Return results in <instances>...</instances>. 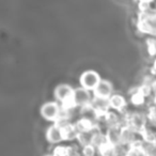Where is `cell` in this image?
Returning a JSON list of instances; mask_svg holds the SVG:
<instances>
[{"label":"cell","instance_id":"6da1fadb","mask_svg":"<svg viewBox=\"0 0 156 156\" xmlns=\"http://www.w3.org/2000/svg\"><path fill=\"white\" fill-rule=\"evenodd\" d=\"M74 91H75V89L67 83H60L55 88V98H56L57 102L61 103V108L62 109L71 110V109L75 108Z\"/></svg>","mask_w":156,"mask_h":156},{"label":"cell","instance_id":"7a4b0ae2","mask_svg":"<svg viewBox=\"0 0 156 156\" xmlns=\"http://www.w3.org/2000/svg\"><path fill=\"white\" fill-rule=\"evenodd\" d=\"M101 80H102V78H101L100 74L94 69H87L79 77L80 87L92 92L95 90V88L98 87Z\"/></svg>","mask_w":156,"mask_h":156},{"label":"cell","instance_id":"3957f363","mask_svg":"<svg viewBox=\"0 0 156 156\" xmlns=\"http://www.w3.org/2000/svg\"><path fill=\"white\" fill-rule=\"evenodd\" d=\"M61 105L57 102H46L41 107V115L46 121L56 123L61 115Z\"/></svg>","mask_w":156,"mask_h":156},{"label":"cell","instance_id":"277c9868","mask_svg":"<svg viewBox=\"0 0 156 156\" xmlns=\"http://www.w3.org/2000/svg\"><path fill=\"white\" fill-rule=\"evenodd\" d=\"M93 98V94H91V91L83 89L79 87L76 88L74 91V104L75 107H80V108H86L90 106Z\"/></svg>","mask_w":156,"mask_h":156},{"label":"cell","instance_id":"5b68a950","mask_svg":"<svg viewBox=\"0 0 156 156\" xmlns=\"http://www.w3.org/2000/svg\"><path fill=\"white\" fill-rule=\"evenodd\" d=\"M113 94V86L112 83H110L107 79H102L95 90L93 91V98H101V100L108 101Z\"/></svg>","mask_w":156,"mask_h":156},{"label":"cell","instance_id":"8992f818","mask_svg":"<svg viewBox=\"0 0 156 156\" xmlns=\"http://www.w3.org/2000/svg\"><path fill=\"white\" fill-rule=\"evenodd\" d=\"M74 124H75L78 134H87V133H92L96 129H100L96 121H94L93 119L88 117L80 118Z\"/></svg>","mask_w":156,"mask_h":156},{"label":"cell","instance_id":"52a82bcc","mask_svg":"<svg viewBox=\"0 0 156 156\" xmlns=\"http://www.w3.org/2000/svg\"><path fill=\"white\" fill-rule=\"evenodd\" d=\"M108 103H109V107H110V110L117 111V112L121 113V115L126 112L127 102H126V98L122 94L113 93L111 95V98L108 100Z\"/></svg>","mask_w":156,"mask_h":156},{"label":"cell","instance_id":"ba28073f","mask_svg":"<svg viewBox=\"0 0 156 156\" xmlns=\"http://www.w3.org/2000/svg\"><path fill=\"white\" fill-rule=\"evenodd\" d=\"M46 139L49 143L51 144H57L60 143L61 141H63V136H62V130L59 125H57L56 123H52L49 127L46 130Z\"/></svg>","mask_w":156,"mask_h":156},{"label":"cell","instance_id":"9c48e42d","mask_svg":"<svg viewBox=\"0 0 156 156\" xmlns=\"http://www.w3.org/2000/svg\"><path fill=\"white\" fill-rule=\"evenodd\" d=\"M122 127V126H121ZM121 127H108L105 133L106 142L112 147L121 145Z\"/></svg>","mask_w":156,"mask_h":156},{"label":"cell","instance_id":"30bf717a","mask_svg":"<svg viewBox=\"0 0 156 156\" xmlns=\"http://www.w3.org/2000/svg\"><path fill=\"white\" fill-rule=\"evenodd\" d=\"M137 136L138 134L128 126L123 125L121 127V144L124 147H128L133 142H135L138 139Z\"/></svg>","mask_w":156,"mask_h":156},{"label":"cell","instance_id":"8fae6325","mask_svg":"<svg viewBox=\"0 0 156 156\" xmlns=\"http://www.w3.org/2000/svg\"><path fill=\"white\" fill-rule=\"evenodd\" d=\"M140 137L144 143L149 144H156V129L147 125L142 132L140 133Z\"/></svg>","mask_w":156,"mask_h":156},{"label":"cell","instance_id":"7c38bea8","mask_svg":"<svg viewBox=\"0 0 156 156\" xmlns=\"http://www.w3.org/2000/svg\"><path fill=\"white\" fill-rule=\"evenodd\" d=\"M145 100H147V98L138 91V87H137L136 89L132 92V94H130V102H132V104L135 105V106H142L145 103Z\"/></svg>","mask_w":156,"mask_h":156},{"label":"cell","instance_id":"4fadbf2b","mask_svg":"<svg viewBox=\"0 0 156 156\" xmlns=\"http://www.w3.org/2000/svg\"><path fill=\"white\" fill-rule=\"evenodd\" d=\"M147 118L150 126L156 129V106L154 104H151L147 108Z\"/></svg>","mask_w":156,"mask_h":156},{"label":"cell","instance_id":"5bb4252c","mask_svg":"<svg viewBox=\"0 0 156 156\" xmlns=\"http://www.w3.org/2000/svg\"><path fill=\"white\" fill-rule=\"evenodd\" d=\"M142 147H136V145H130L128 147L124 156H145V153L143 151Z\"/></svg>","mask_w":156,"mask_h":156},{"label":"cell","instance_id":"9a60e30c","mask_svg":"<svg viewBox=\"0 0 156 156\" xmlns=\"http://www.w3.org/2000/svg\"><path fill=\"white\" fill-rule=\"evenodd\" d=\"M138 91L144 96L145 98H149L150 96H152V94L154 95V91H153V88H152L151 85H147V83H143L140 85L138 87Z\"/></svg>","mask_w":156,"mask_h":156},{"label":"cell","instance_id":"2e32d148","mask_svg":"<svg viewBox=\"0 0 156 156\" xmlns=\"http://www.w3.org/2000/svg\"><path fill=\"white\" fill-rule=\"evenodd\" d=\"M147 52L151 57L156 56V37H151L147 39Z\"/></svg>","mask_w":156,"mask_h":156},{"label":"cell","instance_id":"e0dca14e","mask_svg":"<svg viewBox=\"0 0 156 156\" xmlns=\"http://www.w3.org/2000/svg\"><path fill=\"white\" fill-rule=\"evenodd\" d=\"M51 154L52 156H69V145H57Z\"/></svg>","mask_w":156,"mask_h":156},{"label":"cell","instance_id":"ac0fdd59","mask_svg":"<svg viewBox=\"0 0 156 156\" xmlns=\"http://www.w3.org/2000/svg\"><path fill=\"white\" fill-rule=\"evenodd\" d=\"M96 147H93L92 144H88L83 147V150H81V154L83 156H95V152H96Z\"/></svg>","mask_w":156,"mask_h":156},{"label":"cell","instance_id":"d6986e66","mask_svg":"<svg viewBox=\"0 0 156 156\" xmlns=\"http://www.w3.org/2000/svg\"><path fill=\"white\" fill-rule=\"evenodd\" d=\"M151 75L154 76V77L156 76V58L154 59L153 65H152V67H151Z\"/></svg>","mask_w":156,"mask_h":156},{"label":"cell","instance_id":"ffe728a7","mask_svg":"<svg viewBox=\"0 0 156 156\" xmlns=\"http://www.w3.org/2000/svg\"><path fill=\"white\" fill-rule=\"evenodd\" d=\"M152 104H154L156 106V92L154 93V95H153V103Z\"/></svg>","mask_w":156,"mask_h":156},{"label":"cell","instance_id":"44dd1931","mask_svg":"<svg viewBox=\"0 0 156 156\" xmlns=\"http://www.w3.org/2000/svg\"><path fill=\"white\" fill-rule=\"evenodd\" d=\"M44 156H52V154H46V155H44Z\"/></svg>","mask_w":156,"mask_h":156}]
</instances>
